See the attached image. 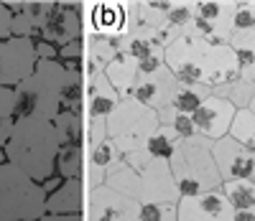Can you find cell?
Segmentation results:
<instances>
[{
    "label": "cell",
    "mask_w": 255,
    "mask_h": 221,
    "mask_svg": "<svg viewBox=\"0 0 255 221\" xmlns=\"http://www.w3.org/2000/svg\"><path fill=\"white\" fill-rule=\"evenodd\" d=\"M61 150L56 127L49 120L23 117L15 120L13 135L5 145V160L23 170L36 183L56 175V155Z\"/></svg>",
    "instance_id": "cell-1"
},
{
    "label": "cell",
    "mask_w": 255,
    "mask_h": 221,
    "mask_svg": "<svg viewBox=\"0 0 255 221\" xmlns=\"http://www.w3.org/2000/svg\"><path fill=\"white\" fill-rule=\"evenodd\" d=\"M212 147H215V143L202 135L186 138L176 145L168 163H171V173L181 198L222 188V175L215 163V155H212Z\"/></svg>",
    "instance_id": "cell-2"
},
{
    "label": "cell",
    "mask_w": 255,
    "mask_h": 221,
    "mask_svg": "<svg viewBox=\"0 0 255 221\" xmlns=\"http://www.w3.org/2000/svg\"><path fill=\"white\" fill-rule=\"evenodd\" d=\"M67 69L61 61H38L33 76L15 86V120L38 117L54 122L61 112V86Z\"/></svg>",
    "instance_id": "cell-3"
},
{
    "label": "cell",
    "mask_w": 255,
    "mask_h": 221,
    "mask_svg": "<svg viewBox=\"0 0 255 221\" xmlns=\"http://www.w3.org/2000/svg\"><path fill=\"white\" fill-rule=\"evenodd\" d=\"M46 216V193L31 175L0 163V221H38Z\"/></svg>",
    "instance_id": "cell-4"
},
{
    "label": "cell",
    "mask_w": 255,
    "mask_h": 221,
    "mask_svg": "<svg viewBox=\"0 0 255 221\" xmlns=\"http://www.w3.org/2000/svg\"><path fill=\"white\" fill-rule=\"evenodd\" d=\"M158 127H161L158 112L143 107L133 97H125L115 112L108 117V138L118 145L123 155H130V152L145 150L148 140Z\"/></svg>",
    "instance_id": "cell-5"
},
{
    "label": "cell",
    "mask_w": 255,
    "mask_h": 221,
    "mask_svg": "<svg viewBox=\"0 0 255 221\" xmlns=\"http://www.w3.org/2000/svg\"><path fill=\"white\" fill-rule=\"evenodd\" d=\"M204 49H207L204 38L181 36L163 51V61L179 84H186V86L204 84Z\"/></svg>",
    "instance_id": "cell-6"
},
{
    "label": "cell",
    "mask_w": 255,
    "mask_h": 221,
    "mask_svg": "<svg viewBox=\"0 0 255 221\" xmlns=\"http://www.w3.org/2000/svg\"><path fill=\"white\" fill-rule=\"evenodd\" d=\"M36 43L31 38H8L0 43V86L15 89L36 72Z\"/></svg>",
    "instance_id": "cell-7"
},
{
    "label": "cell",
    "mask_w": 255,
    "mask_h": 221,
    "mask_svg": "<svg viewBox=\"0 0 255 221\" xmlns=\"http://www.w3.org/2000/svg\"><path fill=\"white\" fill-rule=\"evenodd\" d=\"M138 26L135 20V0H102L92 3V33L90 36H102L110 41H120L130 36ZM87 38V36H84Z\"/></svg>",
    "instance_id": "cell-8"
},
{
    "label": "cell",
    "mask_w": 255,
    "mask_h": 221,
    "mask_svg": "<svg viewBox=\"0 0 255 221\" xmlns=\"http://www.w3.org/2000/svg\"><path fill=\"white\" fill-rule=\"evenodd\" d=\"M82 10L84 3H49L46 18L41 23V38L54 43L56 49L84 38Z\"/></svg>",
    "instance_id": "cell-9"
},
{
    "label": "cell",
    "mask_w": 255,
    "mask_h": 221,
    "mask_svg": "<svg viewBox=\"0 0 255 221\" xmlns=\"http://www.w3.org/2000/svg\"><path fill=\"white\" fill-rule=\"evenodd\" d=\"M84 221H140V204L108 186L87 191Z\"/></svg>",
    "instance_id": "cell-10"
},
{
    "label": "cell",
    "mask_w": 255,
    "mask_h": 221,
    "mask_svg": "<svg viewBox=\"0 0 255 221\" xmlns=\"http://www.w3.org/2000/svg\"><path fill=\"white\" fill-rule=\"evenodd\" d=\"M140 206L143 204H171L179 206L181 193L174 181L171 163L163 158H153L140 173Z\"/></svg>",
    "instance_id": "cell-11"
},
{
    "label": "cell",
    "mask_w": 255,
    "mask_h": 221,
    "mask_svg": "<svg viewBox=\"0 0 255 221\" xmlns=\"http://www.w3.org/2000/svg\"><path fill=\"white\" fill-rule=\"evenodd\" d=\"M212 155L220 168L222 183L230 181H255V150L240 145L232 138H222L212 147Z\"/></svg>",
    "instance_id": "cell-12"
},
{
    "label": "cell",
    "mask_w": 255,
    "mask_h": 221,
    "mask_svg": "<svg viewBox=\"0 0 255 221\" xmlns=\"http://www.w3.org/2000/svg\"><path fill=\"white\" fill-rule=\"evenodd\" d=\"M179 221H235V209L222 188H215L199 196H184L179 201Z\"/></svg>",
    "instance_id": "cell-13"
},
{
    "label": "cell",
    "mask_w": 255,
    "mask_h": 221,
    "mask_svg": "<svg viewBox=\"0 0 255 221\" xmlns=\"http://www.w3.org/2000/svg\"><path fill=\"white\" fill-rule=\"evenodd\" d=\"M238 109L232 107L227 99L212 94L194 115H191V120H194V127H197V135L217 143L222 138L230 135V127H232V120H235Z\"/></svg>",
    "instance_id": "cell-14"
},
{
    "label": "cell",
    "mask_w": 255,
    "mask_h": 221,
    "mask_svg": "<svg viewBox=\"0 0 255 221\" xmlns=\"http://www.w3.org/2000/svg\"><path fill=\"white\" fill-rule=\"evenodd\" d=\"M179 89L176 76L168 72V66H163L156 74H140L133 89V99H138L143 107L153 109V112H161L163 107L174 104V94Z\"/></svg>",
    "instance_id": "cell-15"
},
{
    "label": "cell",
    "mask_w": 255,
    "mask_h": 221,
    "mask_svg": "<svg viewBox=\"0 0 255 221\" xmlns=\"http://www.w3.org/2000/svg\"><path fill=\"white\" fill-rule=\"evenodd\" d=\"M240 79V66L238 56L230 49V43H212L207 41L204 49V84L209 89H220V86L238 81Z\"/></svg>",
    "instance_id": "cell-16"
},
{
    "label": "cell",
    "mask_w": 255,
    "mask_h": 221,
    "mask_svg": "<svg viewBox=\"0 0 255 221\" xmlns=\"http://www.w3.org/2000/svg\"><path fill=\"white\" fill-rule=\"evenodd\" d=\"M123 160V152L118 150V145L108 138L102 145L87 150V163H84V186L87 191H95L100 186H105L110 170Z\"/></svg>",
    "instance_id": "cell-17"
},
{
    "label": "cell",
    "mask_w": 255,
    "mask_h": 221,
    "mask_svg": "<svg viewBox=\"0 0 255 221\" xmlns=\"http://www.w3.org/2000/svg\"><path fill=\"white\" fill-rule=\"evenodd\" d=\"M120 102L123 97L115 92V86L105 76V72L87 76V120H95V117L108 120Z\"/></svg>",
    "instance_id": "cell-18"
},
{
    "label": "cell",
    "mask_w": 255,
    "mask_h": 221,
    "mask_svg": "<svg viewBox=\"0 0 255 221\" xmlns=\"http://www.w3.org/2000/svg\"><path fill=\"white\" fill-rule=\"evenodd\" d=\"M238 0H197V15L215 28V43H230Z\"/></svg>",
    "instance_id": "cell-19"
},
{
    "label": "cell",
    "mask_w": 255,
    "mask_h": 221,
    "mask_svg": "<svg viewBox=\"0 0 255 221\" xmlns=\"http://www.w3.org/2000/svg\"><path fill=\"white\" fill-rule=\"evenodd\" d=\"M84 206H87V186H84L82 178L64 181L61 188L46 198V214H51V216L84 214Z\"/></svg>",
    "instance_id": "cell-20"
},
{
    "label": "cell",
    "mask_w": 255,
    "mask_h": 221,
    "mask_svg": "<svg viewBox=\"0 0 255 221\" xmlns=\"http://www.w3.org/2000/svg\"><path fill=\"white\" fill-rule=\"evenodd\" d=\"M105 76L110 79V84L115 86V92L125 99V97H133V89H135V81L140 76L138 72V61L128 54H118L110 66L105 69Z\"/></svg>",
    "instance_id": "cell-21"
},
{
    "label": "cell",
    "mask_w": 255,
    "mask_h": 221,
    "mask_svg": "<svg viewBox=\"0 0 255 221\" xmlns=\"http://www.w3.org/2000/svg\"><path fill=\"white\" fill-rule=\"evenodd\" d=\"M56 127V135L61 147L69 145V147H84L87 150V117L84 115H74V112H61L54 120Z\"/></svg>",
    "instance_id": "cell-22"
},
{
    "label": "cell",
    "mask_w": 255,
    "mask_h": 221,
    "mask_svg": "<svg viewBox=\"0 0 255 221\" xmlns=\"http://www.w3.org/2000/svg\"><path fill=\"white\" fill-rule=\"evenodd\" d=\"M174 8V0H135V20L138 28L158 33L166 28V13Z\"/></svg>",
    "instance_id": "cell-23"
},
{
    "label": "cell",
    "mask_w": 255,
    "mask_h": 221,
    "mask_svg": "<svg viewBox=\"0 0 255 221\" xmlns=\"http://www.w3.org/2000/svg\"><path fill=\"white\" fill-rule=\"evenodd\" d=\"M105 186L113 188V191H118V193H123V196H128V198H133V201H138V198H140V173L133 170L125 160H120V163L110 170ZM138 204H140V201H138Z\"/></svg>",
    "instance_id": "cell-24"
},
{
    "label": "cell",
    "mask_w": 255,
    "mask_h": 221,
    "mask_svg": "<svg viewBox=\"0 0 255 221\" xmlns=\"http://www.w3.org/2000/svg\"><path fill=\"white\" fill-rule=\"evenodd\" d=\"M84 163H87V150L64 145L56 155V175H61L64 181H84Z\"/></svg>",
    "instance_id": "cell-25"
},
{
    "label": "cell",
    "mask_w": 255,
    "mask_h": 221,
    "mask_svg": "<svg viewBox=\"0 0 255 221\" xmlns=\"http://www.w3.org/2000/svg\"><path fill=\"white\" fill-rule=\"evenodd\" d=\"M197 15V0H174V8L166 13V28L179 36H191V23Z\"/></svg>",
    "instance_id": "cell-26"
},
{
    "label": "cell",
    "mask_w": 255,
    "mask_h": 221,
    "mask_svg": "<svg viewBox=\"0 0 255 221\" xmlns=\"http://www.w3.org/2000/svg\"><path fill=\"white\" fill-rule=\"evenodd\" d=\"M212 94H215V89H209V86H204V84H197V86L179 84V89H176V94H174V104H171V107H176L179 112H184V115H194Z\"/></svg>",
    "instance_id": "cell-27"
},
{
    "label": "cell",
    "mask_w": 255,
    "mask_h": 221,
    "mask_svg": "<svg viewBox=\"0 0 255 221\" xmlns=\"http://www.w3.org/2000/svg\"><path fill=\"white\" fill-rule=\"evenodd\" d=\"M222 193L230 201V206L238 211H248L255 206V181H230L222 183Z\"/></svg>",
    "instance_id": "cell-28"
},
{
    "label": "cell",
    "mask_w": 255,
    "mask_h": 221,
    "mask_svg": "<svg viewBox=\"0 0 255 221\" xmlns=\"http://www.w3.org/2000/svg\"><path fill=\"white\" fill-rule=\"evenodd\" d=\"M181 140H179V135L171 130V127H166V125H161L153 135H151V140H148V145H145V150L151 152V158H163V160H171V155H174V150H176V145H179Z\"/></svg>",
    "instance_id": "cell-29"
},
{
    "label": "cell",
    "mask_w": 255,
    "mask_h": 221,
    "mask_svg": "<svg viewBox=\"0 0 255 221\" xmlns=\"http://www.w3.org/2000/svg\"><path fill=\"white\" fill-rule=\"evenodd\" d=\"M215 94L222 97V99H227L235 109H250L253 102H255V89H253L248 81H243V79L220 86V89H215Z\"/></svg>",
    "instance_id": "cell-30"
},
{
    "label": "cell",
    "mask_w": 255,
    "mask_h": 221,
    "mask_svg": "<svg viewBox=\"0 0 255 221\" xmlns=\"http://www.w3.org/2000/svg\"><path fill=\"white\" fill-rule=\"evenodd\" d=\"M158 122L166 125V127H171L176 135H179V140H186V138H194L197 135V127H194L191 115L179 112L176 107H163L161 112H158Z\"/></svg>",
    "instance_id": "cell-31"
},
{
    "label": "cell",
    "mask_w": 255,
    "mask_h": 221,
    "mask_svg": "<svg viewBox=\"0 0 255 221\" xmlns=\"http://www.w3.org/2000/svg\"><path fill=\"white\" fill-rule=\"evenodd\" d=\"M230 49L235 51L240 74H243L248 66L255 64V31H235L230 38Z\"/></svg>",
    "instance_id": "cell-32"
},
{
    "label": "cell",
    "mask_w": 255,
    "mask_h": 221,
    "mask_svg": "<svg viewBox=\"0 0 255 221\" xmlns=\"http://www.w3.org/2000/svg\"><path fill=\"white\" fill-rule=\"evenodd\" d=\"M227 138H232L240 145H250V140L255 138V115L250 112V109H238Z\"/></svg>",
    "instance_id": "cell-33"
},
{
    "label": "cell",
    "mask_w": 255,
    "mask_h": 221,
    "mask_svg": "<svg viewBox=\"0 0 255 221\" xmlns=\"http://www.w3.org/2000/svg\"><path fill=\"white\" fill-rule=\"evenodd\" d=\"M140 221H179V206L171 204H143Z\"/></svg>",
    "instance_id": "cell-34"
},
{
    "label": "cell",
    "mask_w": 255,
    "mask_h": 221,
    "mask_svg": "<svg viewBox=\"0 0 255 221\" xmlns=\"http://www.w3.org/2000/svg\"><path fill=\"white\" fill-rule=\"evenodd\" d=\"M235 31H255V0H238L232 33Z\"/></svg>",
    "instance_id": "cell-35"
},
{
    "label": "cell",
    "mask_w": 255,
    "mask_h": 221,
    "mask_svg": "<svg viewBox=\"0 0 255 221\" xmlns=\"http://www.w3.org/2000/svg\"><path fill=\"white\" fill-rule=\"evenodd\" d=\"M105 140H108V120L105 117L87 120V150L102 145Z\"/></svg>",
    "instance_id": "cell-36"
},
{
    "label": "cell",
    "mask_w": 255,
    "mask_h": 221,
    "mask_svg": "<svg viewBox=\"0 0 255 221\" xmlns=\"http://www.w3.org/2000/svg\"><path fill=\"white\" fill-rule=\"evenodd\" d=\"M84 54H87V43H84V38H79L59 49V61H84Z\"/></svg>",
    "instance_id": "cell-37"
},
{
    "label": "cell",
    "mask_w": 255,
    "mask_h": 221,
    "mask_svg": "<svg viewBox=\"0 0 255 221\" xmlns=\"http://www.w3.org/2000/svg\"><path fill=\"white\" fill-rule=\"evenodd\" d=\"M0 120H15V89L0 86Z\"/></svg>",
    "instance_id": "cell-38"
},
{
    "label": "cell",
    "mask_w": 255,
    "mask_h": 221,
    "mask_svg": "<svg viewBox=\"0 0 255 221\" xmlns=\"http://www.w3.org/2000/svg\"><path fill=\"white\" fill-rule=\"evenodd\" d=\"M36 43V56H38V61H59V49L54 46V43H49V41H44V38H38V41H33Z\"/></svg>",
    "instance_id": "cell-39"
},
{
    "label": "cell",
    "mask_w": 255,
    "mask_h": 221,
    "mask_svg": "<svg viewBox=\"0 0 255 221\" xmlns=\"http://www.w3.org/2000/svg\"><path fill=\"white\" fill-rule=\"evenodd\" d=\"M123 160L130 165L133 170H138V173H143L145 170V165L151 163L153 158H151V152L148 150H138V152H130V155H123Z\"/></svg>",
    "instance_id": "cell-40"
},
{
    "label": "cell",
    "mask_w": 255,
    "mask_h": 221,
    "mask_svg": "<svg viewBox=\"0 0 255 221\" xmlns=\"http://www.w3.org/2000/svg\"><path fill=\"white\" fill-rule=\"evenodd\" d=\"M163 66H166L163 54H153V56H148V59L138 61V72H140V74H156V72L163 69Z\"/></svg>",
    "instance_id": "cell-41"
},
{
    "label": "cell",
    "mask_w": 255,
    "mask_h": 221,
    "mask_svg": "<svg viewBox=\"0 0 255 221\" xmlns=\"http://www.w3.org/2000/svg\"><path fill=\"white\" fill-rule=\"evenodd\" d=\"M10 26H13V13L8 10L5 3H0V43L8 41V38H13Z\"/></svg>",
    "instance_id": "cell-42"
},
{
    "label": "cell",
    "mask_w": 255,
    "mask_h": 221,
    "mask_svg": "<svg viewBox=\"0 0 255 221\" xmlns=\"http://www.w3.org/2000/svg\"><path fill=\"white\" fill-rule=\"evenodd\" d=\"M61 183H64V178H61V175H51L49 181H44V183H41V188H44L46 198H49L51 193H56V191L61 188Z\"/></svg>",
    "instance_id": "cell-43"
},
{
    "label": "cell",
    "mask_w": 255,
    "mask_h": 221,
    "mask_svg": "<svg viewBox=\"0 0 255 221\" xmlns=\"http://www.w3.org/2000/svg\"><path fill=\"white\" fill-rule=\"evenodd\" d=\"M38 221H84V214H72V216H51V214H46Z\"/></svg>",
    "instance_id": "cell-44"
},
{
    "label": "cell",
    "mask_w": 255,
    "mask_h": 221,
    "mask_svg": "<svg viewBox=\"0 0 255 221\" xmlns=\"http://www.w3.org/2000/svg\"><path fill=\"white\" fill-rule=\"evenodd\" d=\"M240 79H243V81H248V84L253 86V89H255V64H253V66H248V69L240 74Z\"/></svg>",
    "instance_id": "cell-45"
},
{
    "label": "cell",
    "mask_w": 255,
    "mask_h": 221,
    "mask_svg": "<svg viewBox=\"0 0 255 221\" xmlns=\"http://www.w3.org/2000/svg\"><path fill=\"white\" fill-rule=\"evenodd\" d=\"M235 221H255V206L248 209V211H238L235 214Z\"/></svg>",
    "instance_id": "cell-46"
},
{
    "label": "cell",
    "mask_w": 255,
    "mask_h": 221,
    "mask_svg": "<svg viewBox=\"0 0 255 221\" xmlns=\"http://www.w3.org/2000/svg\"><path fill=\"white\" fill-rule=\"evenodd\" d=\"M0 163H8V160H5V147H3V145H0Z\"/></svg>",
    "instance_id": "cell-47"
},
{
    "label": "cell",
    "mask_w": 255,
    "mask_h": 221,
    "mask_svg": "<svg viewBox=\"0 0 255 221\" xmlns=\"http://www.w3.org/2000/svg\"><path fill=\"white\" fill-rule=\"evenodd\" d=\"M250 112H253V115H255V102H253V107H250Z\"/></svg>",
    "instance_id": "cell-48"
}]
</instances>
